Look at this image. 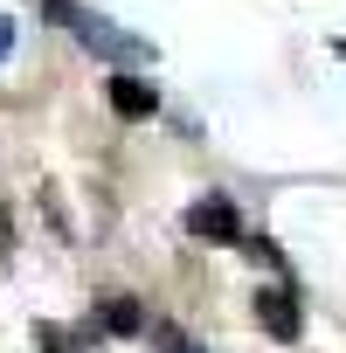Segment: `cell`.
Segmentation results:
<instances>
[{"label": "cell", "instance_id": "cell-1", "mask_svg": "<svg viewBox=\"0 0 346 353\" xmlns=\"http://www.w3.org/2000/svg\"><path fill=\"white\" fill-rule=\"evenodd\" d=\"M70 28H77V42L83 49H97V56H118V63H139L145 56V42H132V35H118L111 21H97V14H83V8H56Z\"/></svg>", "mask_w": 346, "mask_h": 353}, {"label": "cell", "instance_id": "cell-2", "mask_svg": "<svg viewBox=\"0 0 346 353\" xmlns=\"http://www.w3.org/2000/svg\"><path fill=\"white\" fill-rule=\"evenodd\" d=\"M256 325H263L270 339H298V332H305L298 298H291V291H256Z\"/></svg>", "mask_w": 346, "mask_h": 353}, {"label": "cell", "instance_id": "cell-3", "mask_svg": "<svg viewBox=\"0 0 346 353\" xmlns=\"http://www.w3.org/2000/svg\"><path fill=\"white\" fill-rule=\"evenodd\" d=\"M111 111L139 125V118H152V111H159V90H152L145 77H132V70H125V77H111Z\"/></svg>", "mask_w": 346, "mask_h": 353}, {"label": "cell", "instance_id": "cell-4", "mask_svg": "<svg viewBox=\"0 0 346 353\" xmlns=\"http://www.w3.org/2000/svg\"><path fill=\"white\" fill-rule=\"evenodd\" d=\"M187 229H194V236H215V243H236V236H243V222H236V208H229L222 194L194 201V208H187Z\"/></svg>", "mask_w": 346, "mask_h": 353}, {"label": "cell", "instance_id": "cell-5", "mask_svg": "<svg viewBox=\"0 0 346 353\" xmlns=\"http://www.w3.org/2000/svg\"><path fill=\"white\" fill-rule=\"evenodd\" d=\"M104 325H111L118 339H132V332L145 325V312H139V298H125V291H111V298H104Z\"/></svg>", "mask_w": 346, "mask_h": 353}, {"label": "cell", "instance_id": "cell-6", "mask_svg": "<svg viewBox=\"0 0 346 353\" xmlns=\"http://www.w3.org/2000/svg\"><path fill=\"white\" fill-rule=\"evenodd\" d=\"M35 339H42V353H77V346H70V332H56V325H42Z\"/></svg>", "mask_w": 346, "mask_h": 353}, {"label": "cell", "instance_id": "cell-7", "mask_svg": "<svg viewBox=\"0 0 346 353\" xmlns=\"http://www.w3.org/2000/svg\"><path fill=\"white\" fill-rule=\"evenodd\" d=\"M159 346H166V353H201V346H187L181 332H173V325H159Z\"/></svg>", "mask_w": 346, "mask_h": 353}, {"label": "cell", "instance_id": "cell-8", "mask_svg": "<svg viewBox=\"0 0 346 353\" xmlns=\"http://www.w3.org/2000/svg\"><path fill=\"white\" fill-rule=\"evenodd\" d=\"M8 49H14V21L0 14V63H8Z\"/></svg>", "mask_w": 346, "mask_h": 353}]
</instances>
